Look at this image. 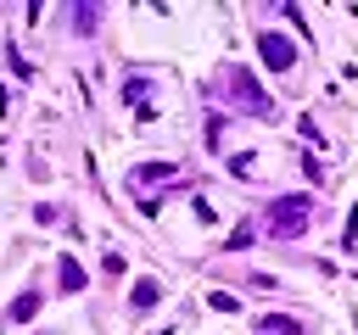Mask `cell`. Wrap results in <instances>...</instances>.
Returning <instances> with one entry per match:
<instances>
[{"label": "cell", "mask_w": 358, "mask_h": 335, "mask_svg": "<svg viewBox=\"0 0 358 335\" xmlns=\"http://www.w3.org/2000/svg\"><path fill=\"white\" fill-rule=\"evenodd\" d=\"M308 218H313V201L308 195H285V201H274L268 207V234H302L308 229Z\"/></svg>", "instance_id": "obj_1"}, {"label": "cell", "mask_w": 358, "mask_h": 335, "mask_svg": "<svg viewBox=\"0 0 358 335\" xmlns=\"http://www.w3.org/2000/svg\"><path fill=\"white\" fill-rule=\"evenodd\" d=\"M257 50H263V61H268L274 73H285V67L296 61V50H291V39H285V34H263V39H257Z\"/></svg>", "instance_id": "obj_2"}, {"label": "cell", "mask_w": 358, "mask_h": 335, "mask_svg": "<svg viewBox=\"0 0 358 335\" xmlns=\"http://www.w3.org/2000/svg\"><path fill=\"white\" fill-rule=\"evenodd\" d=\"M34 313H39V290H22V296L11 302V313H6V318H11V324H28Z\"/></svg>", "instance_id": "obj_3"}, {"label": "cell", "mask_w": 358, "mask_h": 335, "mask_svg": "<svg viewBox=\"0 0 358 335\" xmlns=\"http://www.w3.org/2000/svg\"><path fill=\"white\" fill-rule=\"evenodd\" d=\"M257 329H263V335H302L296 318H257Z\"/></svg>", "instance_id": "obj_4"}, {"label": "cell", "mask_w": 358, "mask_h": 335, "mask_svg": "<svg viewBox=\"0 0 358 335\" xmlns=\"http://www.w3.org/2000/svg\"><path fill=\"white\" fill-rule=\"evenodd\" d=\"M56 268H62V290H78V285H84V268H78L73 257H62Z\"/></svg>", "instance_id": "obj_5"}, {"label": "cell", "mask_w": 358, "mask_h": 335, "mask_svg": "<svg viewBox=\"0 0 358 335\" xmlns=\"http://www.w3.org/2000/svg\"><path fill=\"white\" fill-rule=\"evenodd\" d=\"M157 296H162V290H157V279H140V285H134V307H151Z\"/></svg>", "instance_id": "obj_6"}]
</instances>
